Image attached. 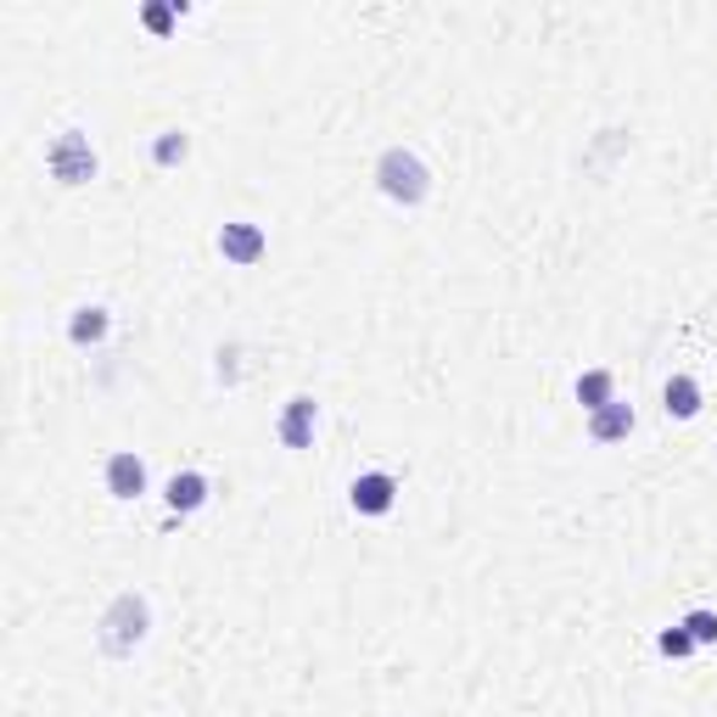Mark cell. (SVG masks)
Masks as SVG:
<instances>
[{"instance_id":"cell-1","label":"cell","mask_w":717,"mask_h":717,"mask_svg":"<svg viewBox=\"0 0 717 717\" xmlns=\"http://www.w3.org/2000/svg\"><path fill=\"white\" fill-rule=\"evenodd\" d=\"M147 628H152V606L140 600V595H118L112 606H107V617H101V650L107 656H129L140 639H147Z\"/></svg>"},{"instance_id":"cell-2","label":"cell","mask_w":717,"mask_h":717,"mask_svg":"<svg viewBox=\"0 0 717 717\" xmlns=\"http://www.w3.org/2000/svg\"><path fill=\"white\" fill-rule=\"evenodd\" d=\"M376 180H381V191H387L392 202H404V208H415L426 191H432V175H426V163H420L409 147H387L381 163H376Z\"/></svg>"},{"instance_id":"cell-3","label":"cell","mask_w":717,"mask_h":717,"mask_svg":"<svg viewBox=\"0 0 717 717\" xmlns=\"http://www.w3.org/2000/svg\"><path fill=\"white\" fill-rule=\"evenodd\" d=\"M46 163H51V175H57L62 186H84V180H96V152H90V140H84L79 129H62V135L51 140Z\"/></svg>"},{"instance_id":"cell-4","label":"cell","mask_w":717,"mask_h":717,"mask_svg":"<svg viewBox=\"0 0 717 717\" xmlns=\"http://www.w3.org/2000/svg\"><path fill=\"white\" fill-rule=\"evenodd\" d=\"M315 420H320L315 398H292V404H286V415H280V444L286 449H309L315 444Z\"/></svg>"},{"instance_id":"cell-5","label":"cell","mask_w":717,"mask_h":717,"mask_svg":"<svg viewBox=\"0 0 717 717\" xmlns=\"http://www.w3.org/2000/svg\"><path fill=\"white\" fill-rule=\"evenodd\" d=\"M107 494L112 499H140L147 494V466H140V455H112L107 460Z\"/></svg>"},{"instance_id":"cell-6","label":"cell","mask_w":717,"mask_h":717,"mask_svg":"<svg viewBox=\"0 0 717 717\" xmlns=\"http://www.w3.org/2000/svg\"><path fill=\"white\" fill-rule=\"evenodd\" d=\"M219 252H225L230 263H258V258H263V230L247 225V219H236V225L219 230Z\"/></svg>"},{"instance_id":"cell-7","label":"cell","mask_w":717,"mask_h":717,"mask_svg":"<svg viewBox=\"0 0 717 717\" xmlns=\"http://www.w3.org/2000/svg\"><path fill=\"white\" fill-rule=\"evenodd\" d=\"M392 494H398V482H392L387 471H365V477L353 482V510H359V516H387V510H392Z\"/></svg>"},{"instance_id":"cell-8","label":"cell","mask_w":717,"mask_h":717,"mask_svg":"<svg viewBox=\"0 0 717 717\" xmlns=\"http://www.w3.org/2000/svg\"><path fill=\"white\" fill-rule=\"evenodd\" d=\"M634 432V404H606V409H595V420H589V438L595 444H623Z\"/></svg>"},{"instance_id":"cell-9","label":"cell","mask_w":717,"mask_h":717,"mask_svg":"<svg viewBox=\"0 0 717 717\" xmlns=\"http://www.w3.org/2000/svg\"><path fill=\"white\" fill-rule=\"evenodd\" d=\"M169 505H175L180 516L202 510V505H208V477H202V471H180V477H169Z\"/></svg>"},{"instance_id":"cell-10","label":"cell","mask_w":717,"mask_h":717,"mask_svg":"<svg viewBox=\"0 0 717 717\" xmlns=\"http://www.w3.org/2000/svg\"><path fill=\"white\" fill-rule=\"evenodd\" d=\"M667 415H678V420H695L700 415V387L689 376H673L667 381Z\"/></svg>"},{"instance_id":"cell-11","label":"cell","mask_w":717,"mask_h":717,"mask_svg":"<svg viewBox=\"0 0 717 717\" xmlns=\"http://www.w3.org/2000/svg\"><path fill=\"white\" fill-rule=\"evenodd\" d=\"M68 337L84 348V342H101L107 337V309H79L73 315V326H68Z\"/></svg>"},{"instance_id":"cell-12","label":"cell","mask_w":717,"mask_h":717,"mask_svg":"<svg viewBox=\"0 0 717 717\" xmlns=\"http://www.w3.org/2000/svg\"><path fill=\"white\" fill-rule=\"evenodd\" d=\"M578 398H584L589 409H606V404H611V376H606V370L578 376Z\"/></svg>"},{"instance_id":"cell-13","label":"cell","mask_w":717,"mask_h":717,"mask_svg":"<svg viewBox=\"0 0 717 717\" xmlns=\"http://www.w3.org/2000/svg\"><path fill=\"white\" fill-rule=\"evenodd\" d=\"M186 152H191V140H186L180 129H169V135H158V147H152V158H158L163 169H175V163H186Z\"/></svg>"},{"instance_id":"cell-14","label":"cell","mask_w":717,"mask_h":717,"mask_svg":"<svg viewBox=\"0 0 717 717\" xmlns=\"http://www.w3.org/2000/svg\"><path fill=\"white\" fill-rule=\"evenodd\" d=\"M684 628H689V639H695V645H717V617H711V611H689V617H684Z\"/></svg>"},{"instance_id":"cell-15","label":"cell","mask_w":717,"mask_h":717,"mask_svg":"<svg viewBox=\"0 0 717 717\" xmlns=\"http://www.w3.org/2000/svg\"><path fill=\"white\" fill-rule=\"evenodd\" d=\"M689 650H695V639H689V628H684V623L661 634V656H689Z\"/></svg>"},{"instance_id":"cell-16","label":"cell","mask_w":717,"mask_h":717,"mask_svg":"<svg viewBox=\"0 0 717 717\" xmlns=\"http://www.w3.org/2000/svg\"><path fill=\"white\" fill-rule=\"evenodd\" d=\"M147 23H152V29H169V23H175V12H163V7H152V12H147Z\"/></svg>"}]
</instances>
